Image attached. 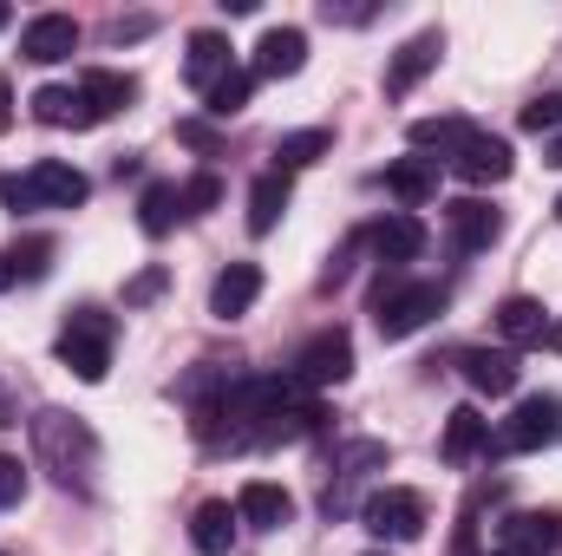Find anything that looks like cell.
Wrapping results in <instances>:
<instances>
[{
  "mask_svg": "<svg viewBox=\"0 0 562 556\" xmlns=\"http://www.w3.org/2000/svg\"><path fill=\"white\" fill-rule=\"evenodd\" d=\"M33 452L53 465L59 485H86L99 471V438L79 413H59V407H40L33 413Z\"/></svg>",
  "mask_w": 562,
  "mask_h": 556,
  "instance_id": "obj_1",
  "label": "cell"
},
{
  "mask_svg": "<svg viewBox=\"0 0 562 556\" xmlns=\"http://www.w3.org/2000/svg\"><path fill=\"white\" fill-rule=\"evenodd\" d=\"M510 164H517V157H510V144L491 138V132H471V138L451 151V170H458L471 190H484V184H504V177H510Z\"/></svg>",
  "mask_w": 562,
  "mask_h": 556,
  "instance_id": "obj_10",
  "label": "cell"
},
{
  "mask_svg": "<svg viewBox=\"0 0 562 556\" xmlns=\"http://www.w3.org/2000/svg\"><path fill=\"white\" fill-rule=\"evenodd\" d=\"M543 164H557V170H562V132H557L550 144H543Z\"/></svg>",
  "mask_w": 562,
  "mask_h": 556,
  "instance_id": "obj_37",
  "label": "cell"
},
{
  "mask_svg": "<svg viewBox=\"0 0 562 556\" xmlns=\"http://www.w3.org/2000/svg\"><path fill=\"white\" fill-rule=\"evenodd\" d=\"M497 551H510V556H550V551H562V511H517V518H504Z\"/></svg>",
  "mask_w": 562,
  "mask_h": 556,
  "instance_id": "obj_11",
  "label": "cell"
},
{
  "mask_svg": "<svg viewBox=\"0 0 562 556\" xmlns=\"http://www.w3.org/2000/svg\"><path fill=\"white\" fill-rule=\"evenodd\" d=\"M562 432V400L557 393H530L517 413L497 425V452H543Z\"/></svg>",
  "mask_w": 562,
  "mask_h": 556,
  "instance_id": "obj_7",
  "label": "cell"
},
{
  "mask_svg": "<svg viewBox=\"0 0 562 556\" xmlns=\"http://www.w3.org/2000/svg\"><path fill=\"white\" fill-rule=\"evenodd\" d=\"M7 281H13V269H7V256H0V288H7Z\"/></svg>",
  "mask_w": 562,
  "mask_h": 556,
  "instance_id": "obj_39",
  "label": "cell"
},
{
  "mask_svg": "<svg viewBox=\"0 0 562 556\" xmlns=\"http://www.w3.org/2000/svg\"><path fill=\"white\" fill-rule=\"evenodd\" d=\"M281 216H288V177L269 170V177L249 184V236H269Z\"/></svg>",
  "mask_w": 562,
  "mask_h": 556,
  "instance_id": "obj_24",
  "label": "cell"
},
{
  "mask_svg": "<svg viewBox=\"0 0 562 556\" xmlns=\"http://www.w3.org/2000/svg\"><path fill=\"white\" fill-rule=\"evenodd\" d=\"M33 119H40V125H92L79 86H40V92H33Z\"/></svg>",
  "mask_w": 562,
  "mask_h": 556,
  "instance_id": "obj_27",
  "label": "cell"
},
{
  "mask_svg": "<svg viewBox=\"0 0 562 556\" xmlns=\"http://www.w3.org/2000/svg\"><path fill=\"white\" fill-rule=\"evenodd\" d=\"M177 144H190V151H203V157H216V151H223L216 125H203V119H177Z\"/></svg>",
  "mask_w": 562,
  "mask_h": 556,
  "instance_id": "obj_34",
  "label": "cell"
},
{
  "mask_svg": "<svg viewBox=\"0 0 562 556\" xmlns=\"http://www.w3.org/2000/svg\"><path fill=\"white\" fill-rule=\"evenodd\" d=\"M301 66H307V33L301 26H269L256 40V73L262 79H294Z\"/></svg>",
  "mask_w": 562,
  "mask_h": 556,
  "instance_id": "obj_14",
  "label": "cell"
},
{
  "mask_svg": "<svg viewBox=\"0 0 562 556\" xmlns=\"http://www.w3.org/2000/svg\"><path fill=\"white\" fill-rule=\"evenodd\" d=\"M497 334H504L510 347H543V341H550V314H543V301H530V294L497 301Z\"/></svg>",
  "mask_w": 562,
  "mask_h": 556,
  "instance_id": "obj_18",
  "label": "cell"
},
{
  "mask_svg": "<svg viewBox=\"0 0 562 556\" xmlns=\"http://www.w3.org/2000/svg\"><path fill=\"white\" fill-rule=\"evenodd\" d=\"M236 518L256 524V531H281V524L294 518V498H288L281 485H269V478H249V485L236 491Z\"/></svg>",
  "mask_w": 562,
  "mask_h": 556,
  "instance_id": "obj_17",
  "label": "cell"
},
{
  "mask_svg": "<svg viewBox=\"0 0 562 556\" xmlns=\"http://www.w3.org/2000/svg\"><path fill=\"white\" fill-rule=\"evenodd\" d=\"M256 294H262V269L256 263H229L216 288H210V314L216 321H236V314H249L256 308Z\"/></svg>",
  "mask_w": 562,
  "mask_h": 556,
  "instance_id": "obj_16",
  "label": "cell"
},
{
  "mask_svg": "<svg viewBox=\"0 0 562 556\" xmlns=\"http://www.w3.org/2000/svg\"><path fill=\"white\" fill-rule=\"evenodd\" d=\"M0 425H13V413H7V400H0Z\"/></svg>",
  "mask_w": 562,
  "mask_h": 556,
  "instance_id": "obj_40",
  "label": "cell"
},
{
  "mask_svg": "<svg viewBox=\"0 0 562 556\" xmlns=\"http://www.w3.org/2000/svg\"><path fill=\"white\" fill-rule=\"evenodd\" d=\"M438 308H445V288H438V281H406L400 269L373 288V321H380V334H386V341L419 334Z\"/></svg>",
  "mask_w": 562,
  "mask_h": 556,
  "instance_id": "obj_2",
  "label": "cell"
},
{
  "mask_svg": "<svg viewBox=\"0 0 562 556\" xmlns=\"http://www.w3.org/2000/svg\"><path fill=\"white\" fill-rule=\"evenodd\" d=\"M557 216H562V197H557Z\"/></svg>",
  "mask_w": 562,
  "mask_h": 556,
  "instance_id": "obj_43",
  "label": "cell"
},
{
  "mask_svg": "<svg viewBox=\"0 0 562 556\" xmlns=\"http://www.w3.org/2000/svg\"><path fill=\"white\" fill-rule=\"evenodd\" d=\"M360 524H367L380 544H413V537H425L431 511H425L419 491H406V485H386V491H373V498L360 504Z\"/></svg>",
  "mask_w": 562,
  "mask_h": 556,
  "instance_id": "obj_4",
  "label": "cell"
},
{
  "mask_svg": "<svg viewBox=\"0 0 562 556\" xmlns=\"http://www.w3.org/2000/svg\"><path fill=\"white\" fill-rule=\"evenodd\" d=\"M386 190L406 203V210H419L438 197V164L431 157H400V164H386Z\"/></svg>",
  "mask_w": 562,
  "mask_h": 556,
  "instance_id": "obj_23",
  "label": "cell"
},
{
  "mask_svg": "<svg viewBox=\"0 0 562 556\" xmlns=\"http://www.w3.org/2000/svg\"><path fill=\"white\" fill-rule=\"evenodd\" d=\"M464 138H471L464 119H419V125H413V144H419V151H438L445 164H451V151H458Z\"/></svg>",
  "mask_w": 562,
  "mask_h": 556,
  "instance_id": "obj_29",
  "label": "cell"
},
{
  "mask_svg": "<svg viewBox=\"0 0 562 556\" xmlns=\"http://www.w3.org/2000/svg\"><path fill=\"white\" fill-rule=\"evenodd\" d=\"M79 99H86V119L99 125V119H112V112H125L138 99V79L132 73H86L79 79Z\"/></svg>",
  "mask_w": 562,
  "mask_h": 556,
  "instance_id": "obj_20",
  "label": "cell"
},
{
  "mask_svg": "<svg viewBox=\"0 0 562 556\" xmlns=\"http://www.w3.org/2000/svg\"><path fill=\"white\" fill-rule=\"evenodd\" d=\"M438 53H445V33H413V40L393 53V66H386V99H406L425 73L438 66Z\"/></svg>",
  "mask_w": 562,
  "mask_h": 556,
  "instance_id": "obj_13",
  "label": "cell"
},
{
  "mask_svg": "<svg viewBox=\"0 0 562 556\" xmlns=\"http://www.w3.org/2000/svg\"><path fill=\"white\" fill-rule=\"evenodd\" d=\"M112 341H119V321L99 314V308H79L66 327H59V360L66 374H79L86 387H99L112 374Z\"/></svg>",
  "mask_w": 562,
  "mask_h": 556,
  "instance_id": "obj_3",
  "label": "cell"
},
{
  "mask_svg": "<svg viewBox=\"0 0 562 556\" xmlns=\"http://www.w3.org/2000/svg\"><path fill=\"white\" fill-rule=\"evenodd\" d=\"M7 20H13V7H0V26H7Z\"/></svg>",
  "mask_w": 562,
  "mask_h": 556,
  "instance_id": "obj_41",
  "label": "cell"
},
{
  "mask_svg": "<svg viewBox=\"0 0 562 556\" xmlns=\"http://www.w3.org/2000/svg\"><path fill=\"white\" fill-rule=\"evenodd\" d=\"M223 73H229V40H223V33H210V26H203V33H190V59H183V79H190L196 92H210Z\"/></svg>",
  "mask_w": 562,
  "mask_h": 556,
  "instance_id": "obj_22",
  "label": "cell"
},
{
  "mask_svg": "<svg viewBox=\"0 0 562 556\" xmlns=\"http://www.w3.org/2000/svg\"><path fill=\"white\" fill-rule=\"evenodd\" d=\"M86 197H92L86 170H72V164H59V157H40V164L20 177V210H79Z\"/></svg>",
  "mask_w": 562,
  "mask_h": 556,
  "instance_id": "obj_5",
  "label": "cell"
},
{
  "mask_svg": "<svg viewBox=\"0 0 562 556\" xmlns=\"http://www.w3.org/2000/svg\"><path fill=\"white\" fill-rule=\"evenodd\" d=\"M550 347H557V354H562V321H557V327H550Z\"/></svg>",
  "mask_w": 562,
  "mask_h": 556,
  "instance_id": "obj_38",
  "label": "cell"
},
{
  "mask_svg": "<svg viewBox=\"0 0 562 556\" xmlns=\"http://www.w3.org/2000/svg\"><path fill=\"white\" fill-rule=\"evenodd\" d=\"M26 498V465L13 452H0V504H20Z\"/></svg>",
  "mask_w": 562,
  "mask_h": 556,
  "instance_id": "obj_35",
  "label": "cell"
},
{
  "mask_svg": "<svg viewBox=\"0 0 562 556\" xmlns=\"http://www.w3.org/2000/svg\"><path fill=\"white\" fill-rule=\"evenodd\" d=\"M491 556H510V551H491Z\"/></svg>",
  "mask_w": 562,
  "mask_h": 556,
  "instance_id": "obj_42",
  "label": "cell"
},
{
  "mask_svg": "<svg viewBox=\"0 0 562 556\" xmlns=\"http://www.w3.org/2000/svg\"><path fill=\"white\" fill-rule=\"evenodd\" d=\"M7 125H13V86L0 79V132H7Z\"/></svg>",
  "mask_w": 562,
  "mask_h": 556,
  "instance_id": "obj_36",
  "label": "cell"
},
{
  "mask_svg": "<svg viewBox=\"0 0 562 556\" xmlns=\"http://www.w3.org/2000/svg\"><path fill=\"white\" fill-rule=\"evenodd\" d=\"M353 374V334L347 327H321L301 354H294V387L321 393V387H340Z\"/></svg>",
  "mask_w": 562,
  "mask_h": 556,
  "instance_id": "obj_6",
  "label": "cell"
},
{
  "mask_svg": "<svg viewBox=\"0 0 562 556\" xmlns=\"http://www.w3.org/2000/svg\"><path fill=\"white\" fill-rule=\"evenodd\" d=\"M327 151H334V132H321V125H307V132H288V138H276V170H281V177H294V170L321 164Z\"/></svg>",
  "mask_w": 562,
  "mask_h": 556,
  "instance_id": "obj_25",
  "label": "cell"
},
{
  "mask_svg": "<svg viewBox=\"0 0 562 556\" xmlns=\"http://www.w3.org/2000/svg\"><path fill=\"white\" fill-rule=\"evenodd\" d=\"M249 92H256V73H243V66H229L210 92H203V112L210 119H236L243 105H249Z\"/></svg>",
  "mask_w": 562,
  "mask_h": 556,
  "instance_id": "obj_28",
  "label": "cell"
},
{
  "mask_svg": "<svg viewBox=\"0 0 562 556\" xmlns=\"http://www.w3.org/2000/svg\"><path fill=\"white\" fill-rule=\"evenodd\" d=\"M170 288V269L164 263H150V269H138V276L125 281V308H144V301H157Z\"/></svg>",
  "mask_w": 562,
  "mask_h": 556,
  "instance_id": "obj_32",
  "label": "cell"
},
{
  "mask_svg": "<svg viewBox=\"0 0 562 556\" xmlns=\"http://www.w3.org/2000/svg\"><path fill=\"white\" fill-rule=\"evenodd\" d=\"M484 445H491V419L477 413V407H458V413L445 419V438H438L445 465H471Z\"/></svg>",
  "mask_w": 562,
  "mask_h": 556,
  "instance_id": "obj_19",
  "label": "cell"
},
{
  "mask_svg": "<svg viewBox=\"0 0 562 556\" xmlns=\"http://www.w3.org/2000/svg\"><path fill=\"white\" fill-rule=\"evenodd\" d=\"M236 504H223V498H210V504H196V518H190V544L203 556H229V544H236Z\"/></svg>",
  "mask_w": 562,
  "mask_h": 556,
  "instance_id": "obj_21",
  "label": "cell"
},
{
  "mask_svg": "<svg viewBox=\"0 0 562 556\" xmlns=\"http://www.w3.org/2000/svg\"><path fill=\"white\" fill-rule=\"evenodd\" d=\"M367 243L380 249V263H386V269H406V263L425 249V223L413 216V210H400V216L373 223V230H367Z\"/></svg>",
  "mask_w": 562,
  "mask_h": 556,
  "instance_id": "obj_15",
  "label": "cell"
},
{
  "mask_svg": "<svg viewBox=\"0 0 562 556\" xmlns=\"http://www.w3.org/2000/svg\"><path fill=\"white\" fill-rule=\"evenodd\" d=\"M445 230H451V243H458L464 256H477V249H491V243L504 236V223H497V210H491L484 197H458V203H445Z\"/></svg>",
  "mask_w": 562,
  "mask_h": 556,
  "instance_id": "obj_12",
  "label": "cell"
},
{
  "mask_svg": "<svg viewBox=\"0 0 562 556\" xmlns=\"http://www.w3.org/2000/svg\"><path fill=\"white\" fill-rule=\"evenodd\" d=\"M458 374H464L471 393H484V400H504V393H517V380H524V367H517L510 347H464V354H458Z\"/></svg>",
  "mask_w": 562,
  "mask_h": 556,
  "instance_id": "obj_9",
  "label": "cell"
},
{
  "mask_svg": "<svg viewBox=\"0 0 562 556\" xmlns=\"http://www.w3.org/2000/svg\"><path fill=\"white\" fill-rule=\"evenodd\" d=\"M177 216H183V190H177V184H150L138 197V230L144 236H170Z\"/></svg>",
  "mask_w": 562,
  "mask_h": 556,
  "instance_id": "obj_26",
  "label": "cell"
},
{
  "mask_svg": "<svg viewBox=\"0 0 562 556\" xmlns=\"http://www.w3.org/2000/svg\"><path fill=\"white\" fill-rule=\"evenodd\" d=\"M223 203V177L216 170H196L190 184H183V216H210Z\"/></svg>",
  "mask_w": 562,
  "mask_h": 556,
  "instance_id": "obj_31",
  "label": "cell"
},
{
  "mask_svg": "<svg viewBox=\"0 0 562 556\" xmlns=\"http://www.w3.org/2000/svg\"><path fill=\"white\" fill-rule=\"evenodd\" d=\"M20 53H26L33 66L72 59V53H79V20H72V13H33V20L20 26Z\"/></svg>",
  "mask_w": 562,
  "mask_h": 556,
  "instance_id": "obj_8",
  "label": "cell"
},
{
  "mask_svg": "<svg viewBox=\"0 0 562 556\" xmlns=\"http://www.w3.org/2000/svg\"><path fill=\"white\" fill-rule=\"evenodd\" d=\"M524 132H562V92H543V99H530L524 105Z\"/></svg>",
  "mask_w": 562,
  "mask_h": 556,
  "instance_id": "obj_33",
  "label": "cell"
},
{
  "mask_svg": "<svg viewBox=\"0 0 562 556\" xmlns=\"http://www.w3.org/2000/svg\"><path fill=\"white\" fill-rule=\"evenodd\" d=\"M7 269H13L20 281H46V269H53V243H46V236L13 243V249H7Z\"/></svg>",
  "mask_w": 562,
  "mask_h": 556,
  "instance_id": "obj_30",
  "label": "cell"
}]
</instances>
